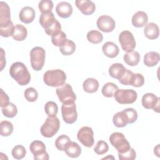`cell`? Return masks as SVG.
Instances as JSON below:
<instances>
[{
	"label": "cell",
	"instance_id": "1",
	"mask_svg": "<svg viewBox=\"0 0 160 160\" xmlns=\"http://www.w3.org/2000/svg\"><path fill=\"white\" fill-rule=\"evenodd\" d=\"M11 76L21 86L29 84L31 80V75L26 66L21 62H14L9 69Z\"/></svg>",
	"mask_w": 160,
	"mask_h": 160
},
{
	"label": "cell",
	"instance_id": "2",
	"mask_svg": "<svg viewBox=\"0 0 160 160\" xmlns=\"http://www.w3.org/2000/svg\"><path fill=\"white\" fill-rule=\"evenodd\" d=\"M66 75L61 69H52L47 71L43 76L44 83L49 86L58 87L65 83Z\"/></svg>",
	"mask_w": 160,
	"mask_h": 160
},
{
	"label": "cell",
	"instance_id": "3",
	"mask_svg": "<svg viewBox=\"0 0 160 160\" xmlns=\"http://www.w3.org/2000/svg\"><path fill=\"white\" fill-rule=\"evenodd\" d=\"M60 122L56 116L48 117L41 127V133L45 138H51L58 132Z\"/></svg>",
	"mask_w": 160,
	"mask_h": 160
},
{
	"label": "cell",
	"instance_id": "4",
	"mask_svg": "<svg viewBox=\"0 0 160 160\" xmlns=\"http://www.w3.org/2000/svg\"><path fill=\"white\" fill-rule=\"evenodd\" d=\"M45 50L41 47L36 46L31 50V64L34 70L38 71L42 69L45 62Z\"/></svg>",
	"mask_w": 160,
	"mask_h": 160
},
{
	"label": "cell",
	"instance_id": "5",
	"mask_svg": "<svg viewBox=\"0 0 160 160\" xmlns=\"http://www.w3.org/2000/svg\"><path fill=\"white\" fill-rule=\"evenodd\" d=\"M109 139L111 145L116 148L118 153H124L131 148L129 142L121 132H115L112 133Z\"/></svg>",
	"mask_w": 160,
	"mask_h": 160
},
{
	"label": "cell",
	"instance_id": "6",
	"mask_svg": "<svg viewBox=\"0 0 160 160\" xmlns=\"http://www.w3.org/2000/svg\"><path fill=\"white\" fill-rule=\"evenodd\" d=\"M115 100L121 104H128L134 102L138 98L136 91L133 89H118L114 94Z\"/></svg>",
	"mask_w": 160,
	"mask_h": 160
},
{
	"label": "cell",
	"instance_id": "7",
	"mask_svg": "<svg viewBox=\"0 0 160 160\" xmlns=\"http://www.w3.org/2000/svg\"><path fill=\"white\" fill-rule=\"evenodd\" d=\"M56 92L59 101L62 104L74 102L76 99V96L71 86L69 84L64 83L57 88Z\"/></svg>",
	"mask_w": 160,
	"mask_h": 160
},
{
	"label": "cell",
	"instance_id": "8",
	"mask_svg": "<svg viewBox=\"0 0 160 160\" xmlns=\"http://www.w3.org/2000/svg\"><path fill=\"white\" fill-rule=\"evenodd\" d=\"M61 113L64 121L67 124L75 122L78 118L76 106L74 102L62 104L61 106Z\"/></svg>",
	"mask_w": 160,
	"mask_h": 160
},
{
	"label": "cell",
	"instance_id": "9",
	"mask_svg": "<svg viewBox=\"0 0 160 160\" xmlns=\"http://www.w3.org/2000/svg\"><path fill=\"white\" fill-rule=\"evenodd\" d=\"M119 42L123 51L129 52L136 47V41L133 34L129 31H122L119 36Z\"/></svg>",
	"mask_w": 160,
	"mask_h": 160
},
{
	"label": "cell",
	"instance_id": "10",
	"mask_svg": "<svg viewBox=\"0 0 160 160\" xmlns=\"http://www.w3.org/2000/svg\"><path fill=\"white\" fill-rule=\"evenodd\" d=\"M77 138L79 141L87 148H91L94 144V132L92 129L90 127H82L78 132Z\"/></svg>",
	"mask_w": 160,
	"mask_h": 160
},
{
	"label": "cell",
	"instance_id": "11",
	"mask_svg": "<svg viewBox=\"0 0 160 160\" xmlns=\"http://www.w3.org/2000/svg\"><path fill=\"white\" fill-rule=\"evenodd\" d=\"M31 152L36 160H48L49 155L46 151V146L43 142L38 140L32 141L29 146Z\"/></svg>",
	"mask_w": 160,
	"mask_h": 160
},
{
	"label": "cell",
	"instance_id": "12",
	"mask_svg": "<svg viewBox=\"0 0 160 160\" xmlns=\"http://www.w3.org/2000/svg\"><path fill=\"white\" fill-rule=\"evenodd\" d=\"M159 98L155 96L153 93H146L142 96V105L146 109H152L156 112H159Z\"/></svg>",
	"mask_w": 160,
	"mask_h": 160
},
{
	"label": "cell",
	"instance_id": "13",
	"mask_svg": "<svg viewBox=\"0 0 160 160\" xmlns=\"http://www.w3.org/2000/svg\"><path fill=\"white\" fill-rule=\"evenodd\" d=\"M99 30L104 32H112L116 26L115 21L109 16L102 15L99 16L96 22Z\"/></svg>",
	"mask_w": 160,
	"mask_h": 160
},
{
	"label": "cell",
	"instance_id": "14",
	"mask_svg": "<svg viewBox=\"0 0 160 160\" xmlns=\"http://www.w3.org/2000/svg\"><path fill=\"white\" fill-rule=\"evenodd\" d=\"M12 24L11 21L10 8L8 4L3 1L0 2V28H3Z\"/></svg>",
	"mask_w": 160,
	"mask_h": 160
},
{
	"label": "cell",
	"instance_id": "15",
	"mask_svg": "<svg viewBox=\"0 0 160 160\" xmlns=\"http://www.w3.org/2000/svg\"><path fill=\"white\" fill-rule=\"evenodd\" d=\"M76 7L84 15H91L96 10L95 4L89 0H77L75 1Z\"/></svg>",
	"mask_w": 160,
	"mask_h": 160
},
{
	"label": "cell",
	"instance_id": "16",
	"mask_svg": "<svg viewBox=\"0 0 160 160\" xmlns=\"http://www.w3.org/2000/svg\"><path fill=\"white\" fill-rule=\"evenodd\" d=\"M72 11L71 4L68 2H60L56 7L57 14L62 18H67L71 16L72 13Z\"/></svg>",
	"mask_w": 160,
	"mask_h": 160
},
{
	"label": "cell",
	"instance_id": "17",
	"mask_svg": "<svg viewBox=\"0 0 160 160\" xmlns=\"http://www.w3.org/2000/svg\"><path fill=\"white\" fill-rule=\"evenodd\" d=\"M19 18L22 22L29 24L33 21L35 18V11L31 7L25 6L20 11Z\"/></svg>",
	"mask_w": 160,
	"mask_h": 160
},
{
	"label": "cell",
	"instance_id": "18",
	"mask_svg": "<svg viewBox=\"0 0 160 160\" xmlns=\"http://www.w3.org/2000/svg\"><path fill=\"white\" fill-rule=\"evenodd\" d=\"M102 50L104 55L110 58L116 57L119 52L118 46L114 42L108 41L102 46Z\"/></svg>",
	"mask_w": 160,
	"mask_h": 160
},
{
	"label": "cell",
	"instance_id": "19",
	"mask_svg": "<svg viewBox=\"0 0 160 160\" xmlns=\"http://www.w3.org/2000/svg\"><path fill=\"white\" fill-rule=\"evenodd\" d=\"M148 21L147 14L142 11L136 12L132 17V24L136 28H142L145 26Z\"/></svg>",
	"mask_w": 160,
	"mask_h": 160
},
{
	"label": "cell",
	"instance_id": "20",
	"mask_svg": "<svg viewBox=\"0 0 160 160\" xmlns=\"http://www.w3.org/2000/svg\"><path fill=\"white\" fill-rule=\"evenodd\" d=\"M145 36L149 39H155L158 38L159 29L158 26L154 22H149L146 24L144 29Z\"/></svg>",
	"mask_w": 160,
	"mask_h": 160
},
{
	"label": "cell",
	"instance_id": "21",
	"mask_svg": "<svg viewBox=\"0 0 160 160\" xmlns=\"http://www.w3.org/2000/svg\"><path fill=\"white\" fill-rule=\"evenodd\" d=\"M64 151L68 156L72 158H76L81 154V148L78 143L70 141L66 146Z\"/></svg>",
	"mask_w": 160,
	"mask_h": 160
},
{
	"label": "cell",
	"instance_id": "22",
	"mask_svg": "<svg viewBox=\"0 0 160 160\" xmlns=\"http://www.w3.org/2000/svg\"><path fill=\"white\" fill-rule=\"evenodd\" d=\"M126 69L122 64L114 63L109 68V74L112 78L119 80L124 74Z\"/></svg>",
	"mask_w": 160,
	"mask_h": 160
},
{
	"label": "cell",
	"instance_id": "23",
	"mask_svg": "<svg viewBox=\"0 0 160 160\" xmlns=\"http://www.w3.org/2000/svg\"><path fill=\"white\" fill-rule=\"evenodd\" d=\"M114 124L118 128H123L129 124V119L124 111L115 114L112 118Z\"/></svg>",
	"mask_w": 160,
	"mask_h": 160
},
{
	"label": "cell",
	"instance_id": "24",
	"mask_svg": "<svg viewBox=\"0 0 160 160\" xmlns=\"http://www.w3.org/2000/svg\"><path fill=\"white\" fill-rule=\"evenodd\" d=\"M27 34L28 31L26 28L22 24H18L14 26L12 37L17 41H22L26 38Z\"/></svg>",
	"mask_w": 160,
	"mask_h": 160
},
{
	"label": "cell",
	"instance_id": "25",
	"mask_svg": "<svg viewBox=\"0 0 160 160\" xmlns=\"http://www.w3.org/2000/svg\"><path fill=\"white\" fill-rule=\"evenodd\" d=\"M123 59L128 65L130 66H135L139 62L140 54L137 51H132L126 53L123 56Z\"/></svg>",
	"mask_w": 160,
	"mask_h": 160
},
{
	"label": "cell",
	"instance_id": "26",
	"mask_svg": "<svg viewBox=\"0 0 160 160\" xmlns=\"http://www.w3.org/2000/svg\"><path fill=\"white\" fill-rule=\"evenodd\" d=\"M160 58L158 52L150 51L147 52L144 56V63L148 67L156 66L159 61Z\"/></svg>",
	"mask_w": 160,
	"mask_h": 160
},
{
	"label": "cell",
	"instance_id": "27",
	"mask_svg": "<svg viewBox=\"0 0 160 160\" xmlns=\"http://www.w3.org/2000/svg\"><path fill=\"white\" fill-rule=\"evenodd\" d=\"M99 82L98 80L92 78L86 79L82 84L83 89L88 93L96 92L99 88Z\"/></svg>",
	"mask_w": 160,
	"mask_h": 160
},
{
	"label": "cell",
	"instance_id": "28",
	"mask_svg": "<svg viewBox=\"0 0 160 160\" xmlns=\"http://www.w3.org/2000/svg\"><path fill=\"white\" fill-rule=\"evenodd\" d=\"M76 50L75 43L69 39H67L65 42L59 47V51L64 56H69L74 53Z\"/></svg>",
	"mask_w": 160,
	"mask_h": 160
},
{
	"label": "cell",
	"instance_id": "29",
	"mask_svg": "<svg viewBox=\"0 0 160 160\" xmlns=\"http://www.w3.org/2000/svg\"><path fill=\"white\" fill-rule=\"evenodd\" d=\"M56 18H54V14L51 12L46 14H41L39 17V23L42 28L46 29L54 21Z\"/></svg>",
	"mask_w": 160,
	"mask_h": 160
},
{
	"label": "cell",
	"instance_id": "30",
	"mask_svg": "<svg viewBox=\"0 0 160 160\" xmlns=\"http://www.w3.org/2000/svg\"><path fill=\"white\" fill-rule=\"evenodd\" d=\"M118 89V87L113 82L106 83L102 88V94L107 98H112L114 96L115 92Z\"/></svg>",
	"mask_w": 160,
	"mask_h": 160
},
{
	"label": "cell",
	"instance_id": "31",
	"mask_svg": "<svg viewBox=\"0 0 160 160\" xmlns=\"http://www.w3.org/2000/svg\"><path fill=\"white\" fill-rule=\"evenodd\" d=\"M12 124L8 121H2L0 123V134L2 136H9L13 132Z\"/></svg>",
	"mask_w": 160,
	"mask_h": 160
},
{
	"label": "cell",
	"instance_id": "32",
	"mask_svg": "<svg viewBox=\"0 0 160 160\" xmlns=\"http://www.w3.org/2000/svg\"><path fill=\"white\" fill-rule=\"evenodd\" d=\"M102 34L96 30H91L87 34V39L92 44H99L102 41Z\"/></svg>",
	"mask_w": 160,
	"mask_h": 160
},
{
	"label": "cell",
	"instance_id": "33",
	"mask_svg": "<svg viewBox=\"0 0 160 160\" xmlns=\"http://www.w3.org/2000/svg\"><path fill=\"white\" fill-rule=\"evenodd\" d=\"M70 141H71V139L68 136L65 134H62V135H60L56 139L55 146L58 150L61 151H64L66 146Z\"/></svg>",
	"mask_w": 160,
	"mask_h": 160
},
{
	"label": "cell",
	"instance_id": "34",
	"mask_svg": "<svg viewBox=\"0 0 160 160\" xmlns=\"http://www.w3.org/2000/svg\"><path fill=\"white\" fill-rule=\"evenodd\" d=\"M2 112L4 116L12 118L17 114L18 109L13 103L9 102L7 106L2 108Z\"/></svg>",
	"mask_w": 160,
	"mask_h": 160
},
{
	"label": "cell",
	"instance_id": "35",
	"mask_svg": "<svg viewBox=\"0 0 160 160\" xmlns=\"http://www.w3.org/2000/svg\"><path fill=\"white\" fill-rule=\"evenodd\" d=\"M44 110L48 117H55L58 111V107L55 102L48 101L44 106Z\"/></svg>",
	"mask_w": 160,
	"mask_h": 160
},
{
	"label": "cell",
	"instance_id": "36",
	"mask_svg": "<svg viewBox=\"0 0 160 160\" xmlns=\"http://www.w3.org/2000/svg\"><path fill=\"white\" fill-rule=\"evenodd\" d=\"M66 40V34L62 31L51 36L52 43L58 47H61Z\"/></svg>",
	"mask_w": 160,
	"mask_h": 160
},
{
	"label": "cell",
	"instance_id": "37",
	"mask_svg": "<svg viewBox=\"0 0 160 160\" xmlns=\"http://www.w3.org/2000/svg\"><path fill=\"white\" fill-rule=\"evenodd\" d=\"M54 4L51 0H42L39 2L38 8L41 14H46L51 12Z\"/></svg>",
	"mask_w": 160,
	"mask_h": 160
},
{
	"label": "cell",
	"instance_id": "38",
	"mask_svg": "<svg viewBox=\"0 0 160 160\" xmlns=\"http://www.w3.org/2000/svg\"><path fill=\"white\" fill-rule=\"evenodd\" d=\"M12 156L16 159H21L25 157L26 150L22 145H16L13 148L11 151Z\"/></svg>",
	"mask_w": 160,
	"mask_h": 160
},
{
	"label": "cell",
	"instance_id": "39",
	"mask_svg": "<svg viewBox=\"0 0 160 160\" xmlns=\"http://www.w3.org/2000/svg\"><path fill=\"white\" fill-rule=\"evenodd\" d=\"M46 33L51 36L58 33L59 32L61 31V25L60 22L56 19L52 24H51L47 28L44 29Z\"/></svg>",
	"mask_w": 160,
	"mask_h": 160
},
{
	"label": "cell",
	"instance_id": "40",
	"mask_svg": "<svg viewBox=\"0 0 160 160\" xmlns=\"http://www.w3.org/2000/svg\"><path fill=\"white\" fill-rule=\"evenodd\" d=\"M26 99L29 102H34L38 98V93L34 88H27L24 92Z\"/></svg>",
	"mask_w": 160,
	"mask_h": 160
},
{
	"label": "cell",
	"instance_id": "41",
	"mask_svg": "<svg viewBox=\"0 0 160 160\" xmlns=\"http://www.w3.org/2000/svg\"><path fill=\"white\" fill-rule=\"evenodd\" d=\"M109 149V146L107 142L104 141H98L96 146L94 148V152L98 155H102L108 152Z\"/></svg>",
	"mask_w": 160,
	"mask_h": 160
},
{
	"label": "cell",
	"instance_id": "42",
	"mask_svg": "<svg viewBox=\"0 0 160 160\" xmlns=\"http://www.w3.org/2000/svg\"><path fill=\"white\" fill-rule=\"evenodd\" d=\"M133 74L134 73L131 71L126 69L123 76L119 79V82L125 86L131 85Z\"/></svg>",
	"mask_w": 160,
	"mask_h": 160
},
{
	"label": "cell",
	"instance_id": "43",
	"mask_svg": "<svg viewBox=\"0 0 160 160\" xmlns=\"http://www.w3.org/2000/svg\"><path fill=\"white\" fill-rule=\"evenodd\" d=\"M136 157V153L133 148H130L124 153H118V158L120 160H133Z\"/></svg>",
	"mask_w": 160,
	"mask_h": 160
},
{
	"label": "cell",
	"instance_id": "44",
	"mask_svg": "<svg viewBox=\"0 0 160 160\" xmlns=\"http://www.w3.org/2000/svg\"><path fill=\"white\" fill-rule=\"evenodd\" d=\"M144 83V78L141 74L136 73L133 74L131 83V86L136 88H139L143 86Z\"/></svg>",
	"mask_w": 160,
	"mask_h": 160
},
{
	"label": "cell",
	"instance_id": "45",
	"mask_svg": "<svg viewBox=\"0 0 160 160\" xmlns=\"http://www.w3.org/2000/svg\"><path fill=\"white\" fill-rule=\"evenodd\" d=\"M127 114L129 119V124L134 122L138 119V112L133 108H127L123 110Z\"/></svg>",
	"mask_w": 160,
	"mask_h": 160
},
{
	"label": "cell",
	"instance_id": "46",
	"mask_svg": "<svg viewBox=\"0 0 160 160\" xmlns=\"http://www.w3.org/2000/svg\"><path fill=\"white\" fill-rule=\"evenodd\" d=\"M1 94H0V101H1V107L3 108L6 106H7L9 103V98L8 96L6 94V92H4V91L1 89H0Z\"/></svg>",
	"mask_w": 160,
	"mask_h": 160
},
{
	"label": "cell",
	"instance_id": "47",
	"mask_svg": "<svg viewBox=\"0 0 160 160\" xmlns=\"http://www.w3.org/2000/svg\"><path fill=\"white\" fill-rule=\"evenodd\" d=\"M1 71H2L4 67L6 66V58L5 52L2 48H1Z\"/></svg>",
	"mask_w": 160,
	"mask_h": 160
}]
</instances>
